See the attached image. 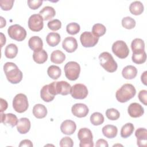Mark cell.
Returning <instances> with one entry per match:
<instances>
[{"label": "cell", "instance_id": "cell-14", "mask_svg": "<svg viewBox=\"0 0 147 147\" xmlns=\"http://www.w3.org/2000/svg\"><path fill=\"white\" fill-rule=\"evenodd\" d=\"M127 112L129 115L133 118H138L142 116L144 113L142 106L136 102L131 103L128 107Z\"/></svg>", "mask_w": 147, "mask_h": 147}, {"label": "cell", "instance_id": "cell-28", "mask_svg": "<svg viewBox=\"0 0 147 147\" xmlns=\"http://www.w3.org/2000/svg\"><path fill=\"white\" fill-rule=\"evenodd\" d=\"M40 96L45 102H50L53 100L55 95L51 94L49 88V84H46L42 87L40 91Z\"/></svg>", "mask_w": 147, "mask_h": 147}, {"label": "cell", "instance_id": "cell-48", "mask_svg": "<svg viewBox=\"0 0 147 147\" xmlns=\"http://www.w3.org/2000/svg\"><path fill=\"white\" fill-rule=\"evenodd\" d=\"M146 74H147V71H145L142 74L141 76V82L143 83L144 85H146Z\"/></svg>", "mask_w": 147, "mask_h": 147}, {"label": "cell", "instance_id": "cell-6", "mask_svg": "<svg viewBox=\"0 0 147 147\" xmlns=\"http://www.w3.org/2000/svg\"><path fill=\"white\" fill-rule=\"evenodd\" d=\"M65 77L70 80H76L79 76L80 72V65L76 61H69L64 67Z\"/></svg>", "mask_w": 147, "mask_h": 147}, {"label": "cell", "instance_id": "cell-7", "mask_svg": "<svg viewBox=\"0 0 147 147\" xmlns=\"http://www.w3.org/2000/svg\"><path fill=\"white\" fill-rule=\"evenodd\" d=\"M29 107L27 96L22 94H17L13 100V107L14 110L19 113L25 112Z\"/></svg>", "mask_w": 147, "mask_h": 147}, {"label": "cell", "instance_id": "cell-38", "mask_svg": "<svg viewBox=\"0 0 147 147\" xmlns=\"http://www.w3.org/2000/svg\"><path fill=\"white\" fill-rule=\"evenodd\" d=\"M80 25L76 22H71L66 26V30L68 34L74 35L79 33L80 31Z\"/></svg>", "mask_w": 147, "mask_h": 147}, {"label": "cell", "instance_id": "cell-8", "mask_svg": "<svg viewBox=\"0 0 147 147\" xmlns=\"http://www.w3.org/2000/svg\"><path fill=\"white\" fill-rule=\"evenodd\" d=\"M9 37L16 41H23L26 36V30L18 24H14L10 26L7 29Z\"/></svg>", "mask_w": 147, "mask_h": 147}, {"label": "cell", "instance_id": "cell-18", "mask_svg": "<svg viewBox=\"0 0 147 147\" xmlns=\"http://www.w3.org/2000/svg\"><path fill=\"white\" fill-rule=\"evenodd\" d=\"M1 121L4 125H8L11 127H14L17 125L18 120L17 116L12 113L1 114Z\"/></svg>", "mask_w": 147, "mask_h": 147}, {"label": "cell", "instance_id": "cell-10", "mask_svg": "<svg viewBox=\"0 0 147 147\" xmlns=\"http://www.w3.org/2000/svg\"><path fill=\"white\" fill-rule=\"evenodd\" d=\"M98 37L95 36L91 32H84L80 36V41L84 47L89 48L94 47L98 42Z\"/></svg>", "mask_w": 147, "mask_h": 147}, {"label": "cell", "instance_id": "cell-17", "mask_svg": "<svg viewBox=\"0 0 147 147\" xmlns=\"http://www.w3.org/2000/svg\"><path fill=\"white\" fill-rule=\"evenodd\" d=\"M76 129V125L75 122L72 120H65L60 125V130L61 132L66 135L72 134L75 131Z\"/></svg>", "mask_w": 147, "mask_h": 147}, {"label": "cell", "instance_id": "cell-16", "mask_svg": "<svg viewBox=\"0 0 147 147\" xmlns=\"http://www.w3.org/2000/svg\"><path fill=\"white\" fill-rule=\"evenodd\" d=\"M62 47L67 52H74L78 48L77 40L74 37H67L63 40L62 42Z\"/></svg>", "mask_w": 147, "mask_h": 147}, {"label": "cell", "instance_id": "cell-12", "mask_svg": "<svg viewBox=\"0 0 147 147\" xmlns=\"http://www.w3.org/2000/svg\"><path fill=\"white\" fill-rule=\"evenodd\" d=\"M71 95L72 98L77 99H83L87 97L88 90L87 87L82 83H77L71 87Z\"/></svg>", "mask_w": 147, "mask_h": 147}, {"label": "cell", "instance_id": "cell-47", "mask_svg": "<svg viewBox=\"0 0 147 147\" xmlns=\"http://www.w3.org/2000/svg\"><path fill=\"white\" fill-rule=\"evenodd\" d=\"M7 106L8 105L6 100L3 98H1V113H3L4 111H5L7 109Z\"/></svg>", "mask_w": 147, "mask_h": 147}, {"label": "cell", "instance_id": "cell-29", "mask_svg": "<svg viewBox=\"0 0 147 147\" xmlns=\"http://www.w3.org/2000/svg\"><path fill=\"white\" fill-rule=\"evenodd\" d=\"M65 59V55L60 50L53 51L51 55V61L55 64H61Z\"/></svg>", "mask_w": 147, "mask_h": 147}, {"label": "cell", "instance_id": "cell-22", "mask_svg": "<svg viewBox=\"0 0 147 147\" xmlns=\"http://www.w3.org/2000/svg\"><path fill=\"white\" fill-rule=\"evenodd\" d=\"M137 74V68L131 65H129L124 67L122 71V76L126 79H133L136 78Z\"/></svg>", "mask_w": 147, "mask_h": 147}, {"label": "cell", "instance_id": "cell-44", "mask_svg": "<svg viewBox=\"0 0 147 147\" xmlns=\"http://www.w3.org/2000/svg\"><path fill=\"white\" fill-rule=\"evenodd\" d=\"M138 99L144 105H147V91L145 90H141L138 95Z\"/></svg>", "mask_w": 147, "mask_h": 147}, {"label": "cell", "instance_id": "cell-19", "mask_svg": "<svg viewBox=\"0 0 147 147\" xmlns=\"http://www.w3.org/2000/svg\"><path fill=\"white\" fill-rule=\"evenodd\" d=\"M28 45L34 52H38L42 49V40L39 36H32L28 41Z\"/></svg>", "mask_w": 147, "mask_h": 147}, {"label": "cell", "instance_id": "cell-13", "mask_svg": "<svg viewBox=\"0 0 147 147\" xmlns=\"http://www.w3.org/2000/svg\"><path fill=\"white\" fill-rule=\"evenodd\" d=\"M71 111L74 115L78 118H83L87 116L89 112L87 106L84 103H76L72 106Z\"/></svg>", "mask_w": 147, "mask_h": 147}, {"label": "cell", "instance_id": "cell-41", "mask_svg": "<svg viewBox=\"0 0 147 147\" xmlns=\"http://www.w3.org/2000/svg\"><path fill=\"white\" fill-rule=\"evenodd\" d=\"M14 2V0H1L0 1V6L3 10H10Z\"/></svg>", "mask_w": 147, "mask_h": 147}, {"label": "cell", "instance_id": "cell-25", "mask_svg": "<svg viewBox=\"0 0 147 147\" xmlns=\"http://www.w3.org/2000/svg\"><path fill=\"white\" fill-rule=\"evenodd\" d=\"M39 14L44 21H47L52 18L55 16L56 11L53 7L47 6L40 11Z\"/></svg>", "mask_w": 147, "mask_h": 147}, {"label": "cell", "instance_id": "cell-46", "mask_svg": "<svg viewBox=\"0 0 147 147\" xmlns=\"http://www.w3.org/2000/svg\"><path fill=\"white\" fill-rule=\"evenodd\" d=\"M19 146H28V147H32L33 144L32 141L29 140H24L21 141L20 144H19Z\"/></svg>", "mask_w": 147, "mask_h": 147}, {"label": "cell", "instance_id": "cell-32", "mask_svg": "<svg viewBox=\"0 0 147 147\" xmlns=\"http://www.w3.org/2000/svg\"><path fill=\"white\" fill-rule=\"evenodd\" d=\"M47 74L51 78L54 80H56L60 76L61 71L59 67L52 65L48 67L47 69Z\"/></svg>", "mask_w": 147, "mask_h": 147}, {"label": "cell", "instance_id": "cell-49", "mask_svg": "<svg viewBox=\"0 0 147 147\" xmlns=\"http://www.w3.org/2000/svg\"><path fill=\"white\" fill-rule=\"evenodd\" d=\"M1 47H2L3 46L4 44H5L6 43V37L5 36L3 35V34L2 33H1Z\"/></svg>", "mask_w": 147, "mask_h": 147}, {"label": "cell", "instance_id": "cell-34", "mask_svg": "<svg viewBox=\"0 0 147 147\" xmlns=\"http://www.w3.org/2000/svg\"><path fill=\"white\" fill-rule=\"evenodd\" d=\"M90 122L95 126L100 125L104 122V117L100 113L95 112L90 116Z\"/></svg>", "mask_w": 147, "mask_h": 147}, {"label": "cell", "instance_id": "cell-27", "mask_svg": "<svg viewBox=\"0 0 147 147\" xmlns=\"http://www.w3.org/2000/svg\"><path fill=\"white\" fill-rule=\"evenodd\" d=\"M60 36L56 32H51L48 33L46 37V41L51 47H55L57 45L60 41Z\"/></svg>", "mask_w": 147, "mask_h": 147}, {"label": "cell", "instance_id": "cell-40", "mask_svg": "<svg viewBox=\"0 0 147 147\" xmlns=\"http://www.w3.org/2000/svg\"><path fill=\"white\" fill-rule=\"evenodd\" d=\"M48 27L49 29L56 31L60 29L61 27V22L58 19H54L49 21L48 22Z\"/></svg>", "mask_w": 147, "mask_h": 147}, {"label": "cell", "instance_id": "cell-42", "mask_svg": "<svg viewBox=\"0 0 147 147\" xmlns=\"http://www.w3.org/2000/svg\"><path fill=\"white\" fill-rule=\"evenodd\" d=\"M59 145L61 147H72L74 145V142L69 137H64L63 138H61L60 141Z\"/></svg>", "mask_w": 147, "mask_h": 147}, {"label": "cell", "instance_id": "cell-39", "mask_svg": "<svg viewBox=\"0 0 147 147\" xmlns=\"http://www.w3.org/2000/svg\"><path fill=\"white\" fill-rule=\"evenodd\" d=\"M106 115L109 119L114 121L118 119L119 118L120 113L117 109L114 108H110L108 109L106 111Z\"/></svg>", "mask_w": 147, "mask_h": 147}, {"label": "cell", "instance_id": "cell-30", "mask_svg": "<svg viewBox=\"0 0 147 147\" xmlns=\"http://www.w3.org/2000/svg\"><path fill=\"white\" fill-rule=\"evenodd\" d=\"M33 59L37 64H42L48 59L47 52L44 49L38 52H34L33 53Z\"/></svg>", "mask_w": 147, "mask_h": 147}, {"label": "cell", "instance_id": "cell-23", "mask_svg": "<svg viewBox=\"0 0 147 147\" xmlns=\"http://www.w3.org/2000/svg\"><path fill=\"white\" fill-rule=\"evenodd\" d=\"M102 133L106 138H113L117 136L118 129L113 125H106L102 128Z\"/></svg>", "mask_w": 147, "mask_h": 147}, {"label": "cell", "instance_id": "cell-50", "mask_svg": "<svg viewBox=\"0 0 147 147\" xmlns=\"http://www.w3.org/2000/svg\"><path fill=\"white\" fill-rule=\"evenodd\" d=\"M0 19H1V28H2L6 25V20L2 17H0Z\"/></svg>", "mask_w": 147, "mask_h": 147}, {"label": "cell", "instance_id": "cell-24", "mask_svg": "<svg viewBox=\"0 0 147 147\" xmlns=\"http://www.w3.org/2000/svg\"><path fill=\"white\" fill-rule=\"evenodd\" d=\"M33 114L38 119L43 118L47 114V109L46 107L42 104H36L33 108Z\"/></svg>", "mask_w": 147, "mask_h": 147}, {"label": "cell", "instance_id": "cell-21", "mask_svg": "<svg viewBox=\"0 0 147 147\" xmlns=\"http://www.w3.org/2000/svg\"><path fill=\"white\" fill-rule=\"evenodd\" d=\"M131 48L133 53H140L145 51V42L138 38L134 39L131 43Z\"/></svg>", "mask_w": 147, "mask_h": 147}, {"label": "cell", "instance_id": "cell-2", "mask_svg": "<svg viewBox=\"0 0 147 147\" xmlns=\"http://www.w3.org/2000/svg\"><path fill=\"white\" fill-rule=\"evenodd\" d=\"M136 94V90L134 86L130 83H126L117 91L115 97L118 102L124 103L133 98Z\"/></svg>", "mask_w": 147, "mask_h": 147}, {"label": "cell", "instance_id": "cell-31", "mask_svg": "<svg viewBox=\"0 0 147 147\" xmlns=\"http://www.w3.org/2000/svg\"><path fill=\"white\" fill-rule=\"evenodd\" d=\"M18 53V48L14 44H8L5 50V55L7 58L13 59L14 58Z\"/></svg>", "mask_w": 147, "mask_h": 147}, {"label": "cell", "instance_id": "cell-26", "mask_svg": "<svg viewBox=\"0 0 147 147\" xmlns=\"http://www.w3.org/2000/svg\"><path fill=\"white\" fill-rule=\"evenodd\" d=\"M144 5L141 1H136L131 2L129 6V10L132 14L138 16L144 11Z\"/></svg>", "mask_w": 147, "mask_h": 147}, {"label": "cell", "instance_id": "cell-36", "mask_svg": "<svg viewBox=\"0 0 147 147\" xmlns=\"http://www.w3.org/2000/svg\"><path fill=\"white\" fill-rule=\"evenodd\" d=\"M132 61L138 64H142L145 62L146 59V54L145 51L140 53H133L131 56Z\"/></svg>", "mask_w": 147, "mask_h": 147}, {"label": "cell", "instance_id": "cell-4", "mask_svg": "<svg viewBox=\"0 0 147 147\" xmlns=\"http://www.w3.org/2000/svg\"><path fill=\"white\" fill-rule=\"evenodd\" d=\"M49 88L51 94L55 96L57 94L67 95L71 93V86L67 82L62 80L49 84Z\"/></svg>", "mask_w": 147, "mask_h": 147}, {"label": "cell", "instance_id": "cell-45", "mask_svg": "<svg viewBox=\"0 0 147 147\" xmlns=\"http://www.w3.org/2000/svg\"><path fill=\"white\" fill-rule=\"evenodd\" d=\"M95 146L96 147H100V146H105V147H108L109 145L107 142L104 139H99L95 144Z\"/></svg>", "mask_w": 147, "mask_h": 147}, {"label": "cell", "instance_id": "cell-5", "mask_svg": "<svg viewBox=\"0 0 147 147\" xmlns=\"http://www.w3.org/2000/svg\"><path fill=\"white\" fill-rule=\"evenodd\" d=\"M78 137L80 140L79 146L80 147H93V136L91 131L87 128L80 129L78 133Z\"/></svg>", "mask_w": 147, "mask_h": 147}, {"label": "cell", "instance_id": "cell-15", "mask_svg": "<svg viewBox=\"0 0 147 147\" xmlns=\"http://www.w3.org/2000/svg\"><path fill=\"white\" fill-rule=\"evenodd\" d=\"M135 136L137 137V144L140 147L147 146V130L145 128L140 127L136 130Z\"/></svg>", "mask_w": 147, "mask_h": 147}, {"label": "cell", "instance_id": "cell-37", "mask_svg": "<svg viewBox=\"0 0 147 147\" xmlns=\"http://www.w3.org/2000/svg\"><path fill=\"white\" fill-rule=\"evenodd\" d=\"M122 25L127 29H131L136 26V21L131 17H125L122 20Z\"/></svg>", "mask_w": 147, "mask_h": 147}, {"label": "cell", "instance_id": "cell-9", "mask_svg": "<svg viewBox=\"0 0 147 147\" xmlns=\"http://www.w3.org/2000/svg\"><path fill=\"white\" fill-rule=\"evenodd\" d=\"M111 49L113 53L120 59L127 57L129 53V49L127 44L122 40L115 41L112 45Z\"/></svg>", "mask_w": 147, "mask_h": 147}, {"label": "cell", "instance_id": "cell-11", "mask_svg": "<svg viewBox=\"0 0 147 147\" xmlns=\"http://www.w3.org/2000/svg\"><path fill=\"white\" fill-rule=\"evenodd\" d=\"M43 18L40 14H34L30 16L28 20V27L33 32L40 31L44 26Z\"/></svg>", "mask_w": 147, "mask_h": 147}, {"label": "cell", "instance_id": "cell-43", "mask_svg": "<svg viewBox=\"0 0 147 147\" xmlns=\"http://www.w3.org/2000/svg\"><path fill=\"white\" fill-rule=\"evenodd\" d=\"M42 2L43 1L41 0H28L27 1V3L30 9L33 10H36L42 5Z\"/></svg>", "mask_w": 147, "mask_h": 147}, {"label": "cell", "instance_id": "cell-1", "mask_svg": "<svg viewBox=\"0 0 147 147\" xmlns=\"http://www.w3.org/2000/svg\"><path fill=\"white\" fill-rule=\"evenodd\" d=\"M3 71L7 80L12 84H17L22 79V71L14 63H6L3 65Z\"/></svg>", "mask_w": 147, "mask_h": 147}, {"label": "cell", "instance_id": "cell-3", "mask_svg": "<svg viewBox=\"0 0 147 147\" xmlns=\"http://www.w3.org/2000/svg\"><path fill=\"white\" fill-rule=\"evenodd\" d=\"M99 60L100 65L107 72H114L117 70V63L110 53L107 52L101 53L99 56Z\"/></svg>", "mask_w": 147, "mask_h": 147}, {"label": "cell", "instance_id": "cell-35", "mask_svg": "<svg viewBox=\"0 0 147 147\" xmlns=\"http://www.w3.org/2000/svg\"><path fill=\"white\" fill-rule=\"evenodd\" d=\"M106 28L104 25L99 23L95 24L92 28V33L96 37H99L104 35L106 33Z\"/></svg>", "mask_w": 147, "mask_h": 147}, {"label": "cell", "instance_id": "cell-20", "mask_svg": "<svg viewBox=\"0 0 147 147\" xmlns=\"http://www.w3.org/2000/svg\"><path fill=\"white\" fill-rule=\"evenodd\" d=\"M30 122L27 118H21L17 124V129L20 134L27 133L30 129Z\"/></svg>", "mask_w": 147, "mask_h": 147}, {"label": "cell", "instance_id": "cell-33", "mask_svg": "<svg viewBox=\"0 0 147 147\" xmlns=\"http://www.w3.org/2000/svg\"><path fill=\"white\" fill-rule=\"evenodd\" d=\"M134 130V127L131 123H126L121 128V136L122 138H126L130 136Z\"/></svg>", "mask_w": 147, "mask_h": 147}]
</instances>
